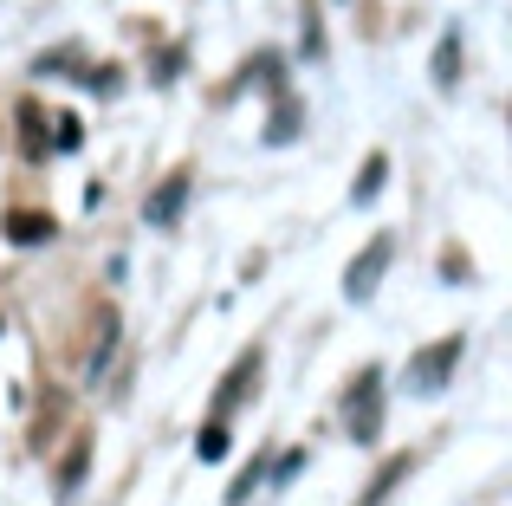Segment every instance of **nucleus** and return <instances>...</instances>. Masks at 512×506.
Returning a JSON list of instances; mask_svg holds the SVG:
<instances>
[{"mask_svg": "<svg viewBox=\"0 0 512 506\" xmlns=\"http://www.w3.org/2000/svg\"><path fill=\"white\" fill-rule=\"evenodd\" d=\"M461 357H467V338H461V331H448V338H435L428 351H415V357H409V383H415L422 396L448 390V377L461 370Z\"/></svg>", "mask_w": 512, "mask_h": 506, "instance_id": "nucleus-1", "label": "nucleus"}, {"mask_svg": "<svg viewBox=\"0 0 512 506\" xmlns=\"http://www.w3.org/2000/svg\"><path fill=\"white\" fill-rule=\"evenodd\" d=\"M344 422H350V442H376V429H383V370L357 377V390L344 396Z\"/></svg>", "mask_w": 512, "mask_h": 506, "instance_id": "nucleus-2", "label": "nucleus"}, {"mask_svg": "<svg viewBox=\"0 0 512 506\" xmlns=\"http://www.w3.org/2000/svg\"><path fill=\"white\" fill-rule=\"evenodd\" d=\"M389 253H396V241L389 234H376L370 247L350 260V273H344V299H370L376 292V279H383V266H389Z\"/></svg>", "mask_w": 512, "mask_h": 506, "instance_id": "nucleus-3", "label": "nucleus"}, {"mask_svg": "<svg viewBox=\"0 0 512 506\" xmlns=\"http://www.w3.org/2000/svg\"><path fill=\"white\" fill-rule=\"evenodd\" d=\"M247 390H260V344L234 357V370H227V383L214 390V416H227V409H234V403H240Z\"/></svg>", "mask_w": 512, "mask_h": 506, "instance_id": "nucleus-4", "label": "nucleus"}, {"mask_svg": "<svg viewBox=\"0 0 512 506\" xmlns=\"http://www.w3.org/2000/svg\"><path fill=\"white\" fill-rule=\"evenodd\" d=\"M188 189H195V182H188L182 169H175L163 189H156L150 202H143V221H150V228H175V221H182V208H188Z\"/></svg>", "mask_w": 512, "mask_h": 506, "instance_id": "nucleus-5", "label": "nucleus"}, {"mask_svg": "<svg viewBox=\"0 0 512 506\" xmlns=\"http://www.w3.org/2000/svg\"><path fill=\"white\" fill-rule=\"evenodd\" d=\"M409 474H415V455H389L383 468L370 474V487H363V494H357V506H383V500L396 494L402 481H409Z\"/></svg>", "mask_w": 512, "mask_h": 506, "instance_id": "nucleus-6", "label": "nucleus"}, {"mask_svg": "<svg viewBox=\"0 0 512 506\" xmlns=\"http://www.w3.org/2000/svg\"><path fill=\"white\" fill-rule=\"evenodd\" d=\"M7 241H13V247H39V241H52V215L13 208V215H7Z\"/></svg>", "mask_w": 512, "mask_h": 506, "instance_id": "nucleus-7", "label": "nucleus"}, {"mask_svg": "<svg viewBox=\"0 0 512 506\" xmlns=\"http://www.w3.org/2000/svg\"><path fill=\"white\" fill-rule=\"evenodd\" d=\"M461 78V33H441L435 46V85H454Z\"/></svg>", "mask_w": 512, "mask_h": 506, "instance_id": "nucleus-8", "label": "nucleus"}, {"mask_svg": "<svg viewBox=\"0 0 512 506\" xmlns=\"http://www.w3.org/2000/svg\"><path fill=\"white\" fill-rule=\"evenodd\" d=\"M389 182V156L376 150L370 163H363V176H357V189H350V202H376V189H383Z\"/></svg>", "mask_w": 512, "mask_h": 506, "instance_id": "nucleus-9", "label": "nucleus"}, {"mask_svg": "<svg viewBox=\"0 0 512 506\" xmlns=\"http://www.w3.org/2000/svg\"><path fill=\"white\" fill-rule=\"evenodd\" d=\"M195 455H201V461H221V455H227V422H221V416H214L208 429L195 435Z\"/></svg>", "mask_w": 512, "mask_h": 506, "instance_id": "nucleus-10", "label": "nucleus"}, {"mask_svg": "<svg viewBox=\"0 0 512 506\" xmlns=\"http://www.w3.org/2000/svg\"><path fill=\"white\" fill-rule=\"evenodd\" d=\"M292 474H305V448H286V455H279L273 468H266V481H273V487H286Z\"/></svg>", "mask_w": 512, "mask_h": 506, "instance_id": "nucleus-11", "label": "nucleus"}]
</instances>
